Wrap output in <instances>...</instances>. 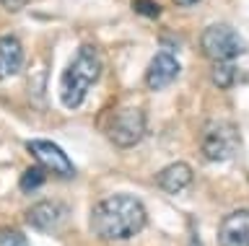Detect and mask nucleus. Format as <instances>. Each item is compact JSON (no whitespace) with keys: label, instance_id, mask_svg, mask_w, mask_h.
I'll list each match as a JSON object with an SVG mask.
<instances>
[{"label":"nucleus","instance_id":"obj_3","mask_svg":"<svg viewBox=\"0 0 249 246\" xmlns=\"http://www.w3.org/2000/svg\"><path fill=\"white\" fill-rule=\"evenodd\" d=\"M239 150V130L231 122H210L202 132V156L208 161H229Z\"/></svg>","mask_w":249,"mask_h":246},{"label":"nucleus","instance_id":"obj_6","mask_svg":"<svg viewBox=\"0 0 249 246\" xmlns=\"http://www.w3.org/2000/svg\"><path fill=\"white\" fill-rule=\"evenodd\" d=\"M29 153L39 161V166L50 168L62 179H73L75 176V166L65 153H62L60 145H54L52 140H29Z\"/></svg>","mask_w":249,"mask_h":246},{"label":"nucleus","instance_id":"obj_9","mask_svg":"<svg viewBox=\"0 0 249 246\" xmlns=\"http://www.w3.org/2000/svg\"><path fill=\"white\" fill-rule=\"evenodd\" d=\"M192 181V166L184 164V161H177V164H171L166 168H161L159 174H156V184L169 192V195H177V192H182L184 187H190Z\"/></svg>","mask_w":249,"mask_h":246},{"label":"nucleus","instance_id":"obj_17","mask_svg":"<svg viewBox=\"0 0 249 246\" xmlns=\"http://www.w3.org/2000/svg\"><path fill=\"white\" fill-rule=\"evenodd\" d=\"M177 5H195V3H200V0H174Z\"/></svg>","mask_w":249,"mask_h":246},{"label":"nucleus","instance_id":"obj_4","mask_svg":"<svg viewBox=\"0 0 249 246\" xmlns=\"http://www.w3.org/2000/svg\"><path fill=\"white\" fill-rule=\"evenodd\" d=\"M143 132H145V114L135 106L117 109L107 119V137L120 148H132L135 143H140Z\"/></svg>","mask_w":249,"mask_h":246},{"label":"nucleus","instance_id":"obj_10","mask_svg":"<svg viewBox=\"0 0 249 246\" xmlns=\"http://www.w3.org/2000/svg\"><path fill=\"white\" fill-rule=\"evenodd\" d=\"M23 65V47L16 36H0V81L13 78L21 73Z\"/></svg>","mask_w":249,"mask_h":246},{"label":"nucleus","instance_id":"obj_11","mask_svg":"<svg viewBox=\"0 0 249 246\" xmlns=\"http://www.w3.org/2000/svg\"><path fill=\"white\" fill-rule=\"evenodd\" d=\"M26 220L34 228H39V230H50L54 223L60 220V205H54V202H39V205H34L29 210Z\"/></svg>","mask_w":249,"mask_h":246},{"label":"nucleus","instance_id":"obj_16","mask_svg":"<svg viewBox=\"0 0 249 246\" xmlns=\"http://www.w3.org/2000/svg\"><path fill=\"white\" fill-rule=\"evenodd\" d=\"M29 0H0V5H3L5 11H11V13H16V11H21L23 5H26Z\"/></svg>","mask_w":249,"mask_h":246},{"label":"nucleus","instance_id":"obj_5","mask_svg":"<svg viewBox=\"0 0 249 246\" xmlns=\"http://www.w3.org/2000/svg\"><path fill=\"white\" fill-rule=\"evenodd\" d=\"M202 52L210 60H236L239 55H244V39L233 32L229 24H213L208 26L200 36Z\"/></svg>","mask_w":249,"mask_h":246},{"label":"nucleus","instance_id":"obj_13","mask_svg":"<svg viewBox=\"0 0 249 246\" xmlns=\"http://www.w3.org/2000/svg\"><path fill=\"white\" fill-rule=\"evenodd\" d=\"M47 179V168L44 166H31L21 174V189L23 192H36Z\"/></svg>","mask_w":249,"mask_h":246},{"label":"nucleus","instance_id":"obj_1","mask_svg":"<svg viewBox=\"0 0 249 246\" xmlns=\"http://www.w3.org/2000/svg\"><path fill=\"white\" fill-rule=\"evenodd\" d=\"M145 207L132 195H112L93 207L91 213V228L99 238L107 241H122L132 238L145 228Z\"/></svg>","mask_w":249,"mask_h":246},{"label":"nucleus","instance_id":"obj_8","mask_svg":"<svg viewBox=\"0 0 249 246\" xmlns=\"http://www.w3.org/2000/svg\"><path fill=\"white\" fill-rule=\"evenodd\" d=\"M218 244L221 246H249V210H236L223 218L218 228Z\"/></svg>","mask_w":249,"mask_h":246},{"label":"nucleus","instance_id":"obj_7","mask_svg":"<svg viewBox=\"0 0 249 246\" xmlns=\"http://www.w3.org/2000/svg\"><path fill=\"white\" fill-rule=\"evenodd\" d=\"M177 75H179L177 57L171 55V52H159L145 70V86L151 91H161V88L171 86V83L177 81Z\"/></svg>","mask_w":249,"mask_h":246},{"label":"nucleus","instance_id":"obj_12","mask_svg":"<svg viewBox=\"0 0 249 246\" xmlns=\"http://www.w3.org/2000/svg\"><path fill=\"white\" fill-rule=\"evenodd\" d=\"M236 81V65H233V60H215V67H213V83L215 86H231V83Z\"/></svg>","mask_w":249,"mask_h":246},{"label":"nucleus","instance_id":"obj_15","mask_svg":"<svg viewBox=\"0 0 249 246\" xmlns=\"http://www.w3.org/2000/svg\"><path fill=\"white\" fill-rule=\"evenodd\" d=\"M132 8H135V13H140V16H148V18H156L161 13V8L153 3V0H135L132 3Z\"/></svg>","mask_w":249,"mask_h":246},{"label":"nucleus","instance_id":"obj_14","mask_svg":"<svg viewBox=\"0 0 249 246\" xmlns=\"http://www.w3.org/2000/svg\"><path fill=\"white\" fill-rule=\"evenodd\" d=\"M0 246H29L26 236L16 228H0Z\"/></svg>","mask_w":249,"mask_h":246},{"label":"nucleus","instance_id":"obj_2","mask_svg":"<svg viewBox=\"0 0 249 246\" xmlns=\"http://www.w3.org/2000/svg\"><path fill=\"white\" fill-rule=\"evenodd\" d=\"M101 73V60L99 52L93 47H81L78 55L73 57V63L68 65V70L60 78V101L65 109H78L83 104V98L89 96L91 86L96 83Z\"/></svg>","mask_w":249,"mask_h":246}]
</instances>
